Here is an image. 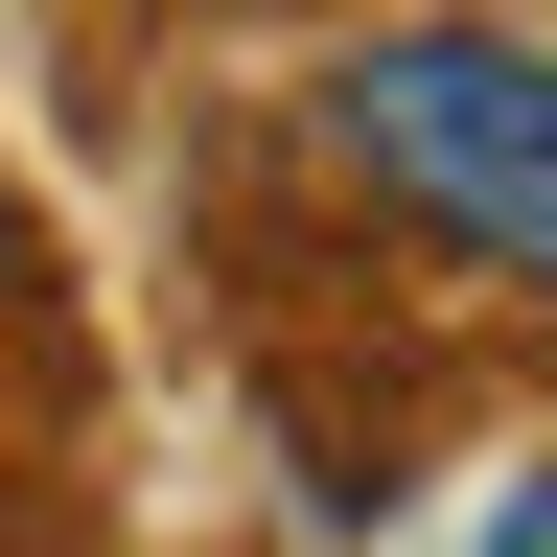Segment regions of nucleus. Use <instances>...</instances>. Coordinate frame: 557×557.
Returning <instances> with one entry per match:
<instances>
[{
    "label": "nucleus",
    "instance_id": "nucleus-2",
    "mask_svg": "<svg viewBox=\"0 0 557 557\" xmlns=\"http://www.w3.org/2000/svg\"><path fill=\"white\" fill-rule=\"evenodd\" d=\"M487 557H557V487H511V534H487Z\"/></svg>",
    "mask_w": 557,
    "mask_h": 557
},
{
    "label": "nucleus",
    "instance_id": "nucleus-1",
    "mask_svg": "<svg viewBox=\"0 0 557 557\" xmlns=\"http://www.w3.org/2000/svg\"><path fill=\"white\" fill-rule=\"evenodd\" d=\"M325 139H348L442 256L557 278V47H511V24H372V47L325 70Z\"/></svg>",
    "mask_w": 557,
    "mask_h": 557
}]
</instances>
